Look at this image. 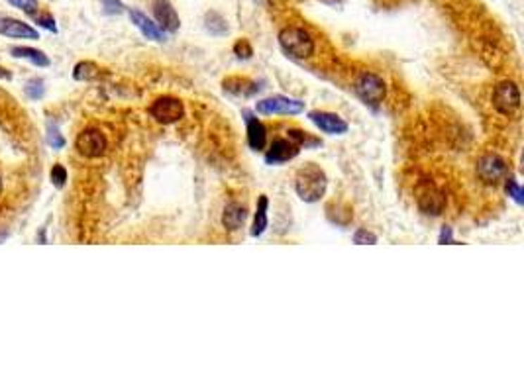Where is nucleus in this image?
<instances>
[{
	"instance_id": "3",
	"label": "nucleus",
	"mask_w": 524,
	"mask_h": 392,
	"mask_svg": "<svg viewBox=\"0 0 524 392\" xmlns=\"http://www.w3.org/2000/svg\"><path fill=\"white\" fill-rule=\"evenodd\" d=\"M356 92L371 108H378L387 94L385 81L375 73H361L356 81Z\"/></svg>"
},
{
	"instance_id": "6",
	"label": "nucleus",
	"mask_w": 524,
	"mask_h": 392,
	"mask_svg": "<svg viewBox=\"0 0 524 392\" xmlns=\"http://www.w3.org/2000/svg\"><path fill=\"white\" fill-rule=\"evenodd\" d=\"M149 114L156 122L163 124V126H169V124H175V122L183 118L185 106L183 102L175 99V96H161L149 106Z\"/></svg>"
},
{
	"instance_id": "15",
	"label": "nucleus",
	"mask_w": 524,
	"mask_h": 392,
	"mask_svg": "<svg viewBox=\"0 0 524 392\" xmlns=\"http://www.w3.org/2000/svg\"><path fill=\"white\" fill-rule=\"evenodd\" d=\"M246 220H248V208L246 204H239V202H230L222 214V224L228 232H238Z\"/></svg>"
},
{
	"instance_id": "7",
	"label": "nucleus",
	"mask_w": 524,
	"mask_h": 392,
	"mask_svg": "<svg viewBox=\"0 0 524 392\" xmlns=\"http://www.w3.org/2000/svg\"><path fill=\"white\" fill-rule=\"evenodd\" d=\"M304 110V102L297 101V99H289V96H269L266 101H259L256 104V112L263 114V116H273V114H301Z\"/></svg>"
},
{
	"instance_id": "12",
	"label": "nucleus",
	"mask_w": 524,
	"mask_h": 392,
	"mask_svg": "<svg viewBox=\"0 0 524 392\" xmlns=\"http://www.w3.org/2000/svg\"><path fill=\"white\" fill-rule=\"evenodd\" d=\"M0 36L12 39H39L37 30L16 18H0Z\"/></svg>"
},
{
	"instance_id": "2",
	"label": "nucleus",
	"mask_w": 524,
	"mask_h": 392,
	"mask_svg": "<svg viewBox=\"0 0 524 392\" xmlns=\"http://www.w3.org/2000/svg\"><path fill=\"white\" fill-rule=\"evenodd\" d=\"M279 46L293 59H308L314 55V39L304 27L289 26L279 32Z\"/></svg>"
},
{
	"instance_id": "18",
	"label": "nucleus",
	"mask_w": 524,
	"mask_h": 392,
	"mask_svg": "<svg viewBox=\"0 0 524 392\" xmlns=\"http://www.w3.org/2000/svg\"><path fill=\"white\" fill-rule=\"evenodd\" d=\"M10 53L14 55V57H18V59H26V61L37 65V67H47V65H49L47 55L44 53V51H39V49H34V47L28 46L10 47Z\"/></svg>"
},
{
	"instance_id": "4",
	"label": "nucleus",
	"mask_w": 524,
	"mask_h": 392,
	"mask_svg": "<svg viewBox=\"0 0 524 392\" xmlns=\"http://www.w3.org/2000/svg\"><path fill=\"white\" fill-rule=\"evenodd\" d=\"M75 147L87 159H96V157H102L106 153L108 139H106V136L99 128H87L77 136Z\"/></svg>"
},
{
	"instance_id": "28",
	"label": "nucleus",
	"mask_w": 524,
	"mask_h": 392,
	"mask_svg": "<svg viewBox=\"0 0 524 392\" xmlns=\"http://www.w3.org/2000/svg\"><path fill=\"white\" fill-rule=\"evenodd\" d=\"M49 144L51 146L56 147V149H59V147H63V137L59 136V132H57V128H51V132H49Z\"/></svg>"
},
{
	"instance_id": "16",
	"label": "nucleus",
	"mask_w": 524,
	"mask_h": 392,
	"mask_svg": "<svg viewBox=\"0 0 524 392\" xmlns=\"http://www.w3.org/2000/svg\"><path fill=\"white\" fill-rule=\"evenodd\" d=\"M222 87L226 92H230L234 96H242V99H249V96L258 94L259 91L258 84L246 77H228V79H224Z\"/></svg>"
},
{
	"instance_id": "29",
	"label": "nucleus",
	"mask_w": 524,
	"mask_h": 392,
	"mask_svg": "<svg viewBox=\"0 0 524 392\" xmlns=\"http://www.w3.org/2000/svg\"><path fill=\"white\" fill-rule=\"evenodd\" d=\"M440 244H454V237H451V229L450 228H444L440 234Z\"/></svg>"
},
{
	"instance_id": "30",
	"label": "nucleus",
	"mask_w": 524,
	"mask_h": 392,
	"mask_svg": "<svg viewBox=\"0 0 524 392\" xmlns=\"http://www.w3.org/2000/svg\"><path fill=\"white\" fill-rule=\"evenodd\" d=\"M0 79H10V73H6V69L0 67Z\"/></svg>"
},
{
	"instance_id": "22",
	"label": "nucleus",
	"mask_w": 524,
	"mask_h": 392,
	"mask_svg": "<svg viewBox=\"0 0 524 392\" xmlns=\"http://www.w3.org/2000/svg\"><path fill=\"white\" fill-rule=\"evenodd\" d=\"M49 179H51V183L56 184L57 189H63L65 181H67V171H65L63 165H54L51 171H49Z\"/></svg>"
},
{
	"instance_id": "10",
	"label": "nucleus",
	"mask_w": 524,
	"mask_h": 392,
	"mask_svg": "<svg viewBox=\"0 0 524 392\" xmlns=\"http://www.w3.org/2000/svg\"><path fill=\"white\" fill-rule=\"evenodd\" d=\"M151 8H154L156 24L161 27L163 32L173 34V32L179 30L181 20H179V14H177V10H175V6L169 0H154Z\"/></svg>"
},
{
	"instance_id": "5",
	"label": "nucleus",
	"mask_w": 524,
	"mask_h": 392,
	"mask_svg": "<svg viewBox=\"0 0 524 392\" xmlns=\"http://www.w3.org/2000/svg\"><path fill=\"white\" fill-rule=\"evenodd\" d=\"M493 106L503 116H513L520 108V91L513 81H503L493 89Z\"/></svg>"
},
{
	"instance_id": "25",
	"label": "nucleus",
	"mask_w": 524,
	"mask_h": 392,
	"mask_svg": "<svg viewBox=\"0 0 524 392\" xmlns=\"http://www.w3.org/2000/svg\"><path fill=\"white\" fill-rule=\"evenodd\" d=\"M234 53L238 55L239 59H249V57L254 55V49L249 46L248 39H238V42L234 44Z\"/></svg>"
},
{
	"instance_id": "26",
	"label": "nucleus",
	"mask_w": 524,
	"mask_h": 392,
	"mask_svg": "<svg viewBox=\"0 0 524 392\" xmlns=\"http://www.w3.org/2000/svg\"><path fill=\"white\" fill-rule=\"evenodd\" d=\"M32 18L36 20V24H39L42 27H47V30H51V32H57L56 26V20L51 18L49 14H32Z\"/></svg>"
},
{
	"instance_id": "14",
	"label": "nucleus",
	"mask_w": 524,
	"mask_h": 392,
	"mask_svg": "<svg viewBox=\"0 0 524 392\" xmlns=\"http://www.w3.org/2000/svg\"><path fill=\"white\" fill-rule=\"evenodd\" d=\"M130 20H132V24H136V27H138L139 32H142L147 39H154V42H163V39H166V32L157 26L154 20L147 18L144 12H139V10H130Z\"/></svg>"
},
{
	"instance_id": "20",
	"label": "nucleus",
	"mask_w": 524,
	"mask_h": 392,
	"mask_svg": "<svg viewBox=\"0 0 524 392\" xmlns=\"http://www.w3.org/2000/svg\"><path fill=\"white\" fill-rule=\"evenodd\" d=\"M99 75H101V71L92 61H81L79 65H75V81H94Z\"/></svg>"
},
{
	"instance_id": "27",
	"label": "nucleus",
	"mask_w": 524,
	"mask_h": 392,
	"mask_svg": "<svg viewBox=\"0 0 524 392\" xmlns=\"http://www.w3.org/2000/svg\"><path fill=\"white\" fill-rule=\"evenodd\" d=\"M101 4L106 14H122L124 12V4L120 0H101Z\"/></svg>"
},
{
	"instance_id": "11",
	"label": "nucleus",
	"mask_w": 524,
	"mask_h": 392,
	"mask_svg": "<svg viewBox=\"0 0 524 392\" xmlns=\"http://www.w3.org/2000/svg\"><path fill=\"white\" fill-rule=\"evenodd\" d=\"M308 118L313 122L316 128L324 132V134H330V136H342L348 132V124L338 116V114H332V112H322V110H314L308 114Z\"/></svg>"
},
{
	"instance_id": "9",
	"label": "nucleus",
	"mask_w": 524,
	"mask_h": 392,
	"mask_svg": "<svg viewBox=\"0 0 524 392\" xmlns=\"http://www.w3.org/2000/svg\"><path fill=\"white\" fill-rule=\"evenodd\" d=\"M299 153H301V146H299V144H294L293 139H283V137H279V139H275V141L271 144V147L267 149L266 163L269 165L287 163V161L294 159Z\"/></svg>"
},
{
	"instance_id": "17",
	"label": "nucleus",
	"mask_w": 524,
	"mask_h": 392,
	"mask_svg": "<svg viewBox=\"0 0 524 392\" xmlns=\"http://www.w3.org/2000/svg\"><path fill=\"white\" fill-rule=\"evenodd\" d=\"M418 206H420V210H423L424 214L438 216V214H442L444 206H446V196H444L442 192L436 191V189H428L424 194H420Z\"/></svg>"
},
{
	"instance_id": "24",
	"label": "nucleus",
	"mask_w": 524,
	"mask_h": 392,
	"mask_svg": "<svg viewBox=\"0 0 524 392\" xmlns=\"http://www.w3.org/2000/svg\"><path fill=\"white\" fill-rule=\"evenodd\" d=\"M506 192H509V196H513V198H515L516 204H523V202H524L523 189H520V184L516 183L513 177H511V179L506 181Z\"/></svg>"
},
{
	"instance_id": "1",
	"label": "nucleus",
	"mask_w": 524,
	"mask_h": 392,
	"mask_svg": "<svg viewBox=\"0 0 524 392\" xmlns=\"http://www.w3.org/2000/svg\"><path fill=\"white\" fill-rule=\"evenodd\" d=\"M328 189V177L318 165L308 163L299 169L294 175V191L304 202H318L326 194Z\"/></svg>"
},
{
	"instance_id": "31",
	"label": "nucleus",
	"mask_w": 524,
	"mask_h": 392,
	"mask_svg": "<svg viewBox=\"0 0 524 392\" xmlns=\"http://www.w3.org/2000/svg\"><path fill=\"white\" fill-rule=\"evenodd\" d=\"M2 189H4V184H2V177H0V196H2Z\"/></svg>"
},
{
	"instance_id": "8",
	"label": "nucleus",
	"mask_w": 524,
	"mask_h": 392,
	"mask_svg": "<svg viewBox=\"0 0 524 392\" xmlns=\"http://www.w3.org/2000/svg\"><path fill=\"white\" fill-rule=\"evenodd\" d=\"M478 175L483 183L495 184L499 183L506 175V163L505 159H501L499 156L487 153L478 161Z\"/></svg>"
},
{
	"instance_id": "21",
	"label": "nucleus",
	"mask_w": 524,
	"mask_h": 392,
	"mask_svg": "<svg viewBox=\"0 0 524 392\" xmlns=\"http://www.w3.org/2000/svg\"><path fill=\"white\" fill-rule=\"evenodd\" d=\"M354 244H358V246H375L378 244V236L373 232H369V229L359 228L354 234Z\"/></svg>"
},
{
	"instance_id": "19",
	"label": "nucleus",
	"mask_w": 524,
	"mask_h": 392,
	"mask_svg": "<svg viewBox=\"0 0 524 392\" xmlns=\"http://www.w3.org/2000/svg\"><path fill=\"white\" fill-rule=\"evenodd\" d=\"M267 208H269V201H267L266 194H261L258 201V210H256V216H254V226H251V236L258 237L261 236L267 228Z\"/></svg>"
},
{
	"instance_id": "13",
	"label": "nucleus",
	"mask_w": 524,
	"mask_h": 392,
	"mask_svg": "<svg viewBox=\"0 0 524 392\" xmlns=\"http://www.w3.org/2000/svg\"><path fill=\"white\" fill-rule=\"evenodd\" d=\"M244 120L248 126V144L254 151H261L267 146V128L263 126V122L258 120L249 110H244Z\"/></svg>"
},
{
	"instance_id": "23",
	"label": "nucleus",
	"mask_w": 524,
	"mask_h": 392,
	"mask_svg": "<svg viewBox=\"0 0 524 392\" xmlns=\"http://www.w3.org/2000/svg\"><path fill=\"white\" fill-rule=\"evenodd\" d=\"M8 4L16 6L22 12H26L28 16L36 14L37 12V0H8Z\"/></svg>"
}]
</instances>
